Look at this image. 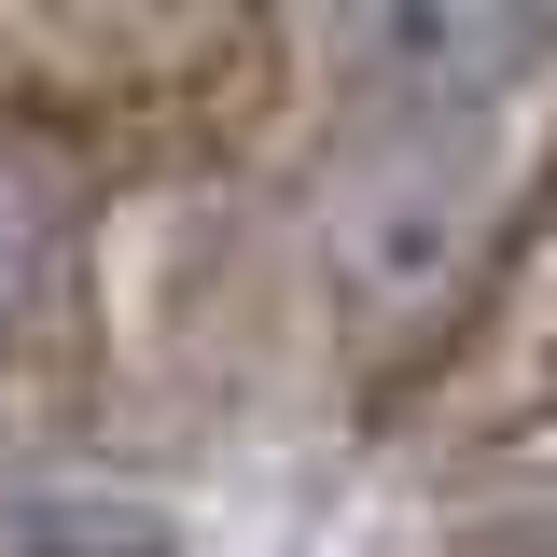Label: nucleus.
<instances>
[{
    "label": "nucleus",
    "mask_w": 557,
    "mask_h": 557,
    "mask_svg": "<svg viewBox=\"0 0 557 557\" xmlns=\"http://www.w3.org/2000/svg\"><path fill=\"white\" fill-rule=\"evenodd\" d=\"M487 223V153L474 139H405V153H376V168H348L335 182V223H321V278H335L348 307H376V321H405L446 293V265L474 251Z\"/></svg>",
    "instance_id": "f257e3e1"
},
{
    "label": "nucleus",
    "mask_w": 557,
    "mask_h": 557,
    "mask_svg": "<svg viewBox=\"0 0 557 557\" xmlns=\"http://www.w3.org/2000/svg\"><path fill=\"white\" fill-rule=\"evenodd\" d=\"M530 57H544V14H502V0H376L335 28V70H362L405 112H487Z\"/></svg>",
    "instance_id": "f03ea898"
}]
</instances>
